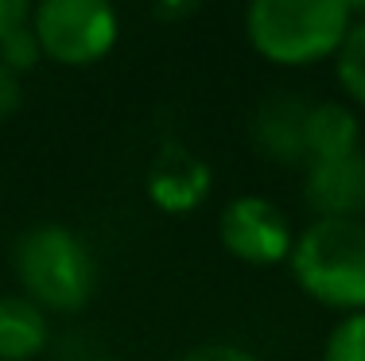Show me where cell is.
Here are the masks:
<instances>
[{"mask_svg": "<svg viewBox=\"0 0 365 361\" xmlns=\"http://www.w3.org/2000/svg\"><path fill=\"white\" fill-rule=\"evenodd\" d=\"M51 323L28 295H0V361H31L47 350Z\"/></svg>", "mask_w": 365, "mask_h": 361, "instance_id": "obj_9", "label": "cell"}, {"mask_svg": "<svg viewBox=\"0 0 365 361\" xmlns=\"http://www.w3.org/2000/svg\"><path fill=\"white\" fill-rule=\"evenodd\" d=\"M303 199L315 218H361L365 214V152L303 163Z\"/></svg>", "mask_w": 365, "mask_h": 361, "instance_id": "obj_6", "label": "cell"}, {"mask_svg": "<svg viewBox=\"0 0 365 361\" xmlns=\"http://www.w3.org/2000/svg\"><path fill=\"white\" fill-rule=\"evenodd\" d=\"M307 109L311 101H303L299 93H272L260 101L257 117H253V140L264 156L280 159V163H307V148H303V125H307Z\"/></svg>", "mask_w": 365, "mask_h": 361, "instance_id": "obj_7", "label": "cell"}, {"mask_svg": "<svg viewBox=\"0 0 365 361\" xmlns=\"http://www.w3.org/2000/svg\"><path fill=\"white\" fill-rule=\"evenodd\" d=\"M334 63H338V85H342V93L354 105L365 109V20H354V28L346 31Z\"/></svg>", "mask_w": 365, "mask_h": 361, "instance_id": "obj_11", "label": "cell"}, {"mask_svg": "<svg viewBox=\"0 0 365 361\" xmlns=\"http://www.w3.org/2000/svg\"><path fill=\"white\" fill-rule=\"evenodd\" d=\"M20 105H24V78L0 63V120L20 113Z\"/></svg>", "mask_w": 365, "mask_h": 361, "instance_id": "obj_15", "label": "cell"}, {"mask_svg": "<svg viewBox=\"0 0 365 361\" xmlns=\"http://www.w3.org/2000/svg\"><path fill=\"white\" fill-rule=\"evenodd\" d=\"M346 8H350L354 20H365V0H346Z\"/></svg>", "mask_w": 365, "mask_h": 361, "instance_id": "obj_17", "label": "cell"}, {"mask_svg": "<svg viewBox=\"0 0 365 361\" xmlns=\"http://www.w3.org/2000/svg\"><path fill=\"white\" fill-rule=\"evenodd\" d=\"M0 63H4L8 70H16L20 78L43 63V51H39L36 36H31V23H28V28H16L12 36L0 39Z\"/></svg>", "mask_w": 365, "mask_h": 361, "instance_id": "obj_13", "label": "cell"}, {"mask_svg": "<svg viewBox=\"0 0 365 361\" xmlns=\"http://www.w3.org/2000/svg\"><path fill=\"white\" fill-rule=\"evenodd\" d=\"M354 16L346 0H249L245 36L272 66H311L338 55Z\"/></svg>", "mask_w": 365, "mask_h": 361, "instance_id": "obj_3", "label": "cell"}, {"mask_svg": "<svg viewBox=\"0 0 365 361\" xmlns=\"http://www.w3.org/2000/svg\"><path fill=\"white\" fill-rule=\"evenodd\" d=\"M179 361H257L249 350L233 346V342H202V346H190Z\"/></svg>", "mask_w": 365, "mask_h": 361, "instance_id": "obj_14", "label": "cell"}, {"mask_svg": "<svg viewBox=\"0 0 365 361\" xmlns=\"http://www.w3.org/2000/svg\"><path fill=\"white\" fill-rule=\"evenodd\" d=\"M90 361H113V357H90Z\"/></svg>", "mask_w": 365, "mask_h": 361, "instance_id": "obj_18", "label": "cell"}, {"mask_svg": "<svg viewBox=\"0 0 365 361\" xmlns=\"http://www.w3.org/2000/svg\"><path fill=\"white\" fill-rule=\"evenodd\" d=\"M206 187H210V175L198 159L187 156H163L148 175V194L160 210L182 214V210H195L198 202L206 199Z\"/></svg>", "mask_w": 365, "mask_h": 361, "instance_id": "obj_10", "label": "cell"}, {"mask_svg": "<svg viewBox=\"0 0 365 361\" xmlns=\"http://www.w3.org/2000/svg\"><path fill=\"white\" fill-rule=\"evenodd\" d=\"M303 148L311 159H338L361 148V125L350 105L338 101H315L307 109V125H303Z\"/></svg>", "mask_w": 365, "mask_h": 361, "instance_id": "obj_8", "label": "cell"}, {"mask_svg": "<svg viewBox=\"0 0 365 361\" xmlns=\"http://www.w3.org/2000/svg\"><path fill=\"white\" fill-rule=\"evenodd\" d=\"M292 276L299 291L330 311H365V221L315 218L292 245Z\"/></svg>", "mask_w": 365, "mask_h": 361, "instance_id": "obj_2", "label": "cell"}, {"mask_svg": "<svg viewBox=\"0 0 365 361\" xmlns=\"http://www.w3.org/2000/svg\"><path fill=\"white\" fill-rule=\"evenodd\" d=\"M31 36L47 63L93 66L117 47L120 20L113 0H36Z\"/></svg>", "mask_w": 365, "mask_h": 361, "instance_id": "obj_4", "label": "cell"}, {"mask_svg": "<svg viewBox=\"0 0 365 361\" xmlns=\"http://www.w3.org/2000/svg\"><path fill=\"white\" fill-rule=\"evenodd\" d=\"M323 361H365V311L346 315V319L327 334Z\"/></svg>", "mask_w": 365, "mask_h": 361, "instance_id": "obj_12", "label": "cell"}, {"mask_svg": "<svg viewBox=\"0 0 365 361\" xmlns=\"http://www.w3.org/2000/svg\"><path fill=\"white\" fill-rule=\"evenodd\" d=\"M12 272L20 283V295L39 303L47 315L82 311L98 288V264H93L90 245L71 226H58V221H39L16 237Z\"/></svg>", "mask_w": 365, "mask_h": 361, "instance_id": "obj_1", "label": "cell"}, {"mask_svg": "<svg viewBox=\"0 0 365 361\" xmlns=\"http://www.w3.org/2000/svg\"><path fill=\"white\" fill-rule=\"evenodd\" d=\"M36 0H0V39L12 36L16 28H28Z\"/></svg>", "mask_w": 365, "mask_h": 361, "instance_id": "obj_16", "label": "cell"}, {"mask_svg": "<svg viewBox=\"0 0 365 361\" xmlns=\"http://www.w3.org/2000/svg\"><path fill=\"white\" fill-rule=\"evenodd\" d=\"M218 237L233 261L253 264V268L288 261L295 245V234L288 218H284V210L268 199H260V194H245V199H233L225 206L218 218Z\"/></svg>", "mask_w": 365, "mask_h": 361, "instance_id": "obj_5", "label": "cell"}]
</instances>
